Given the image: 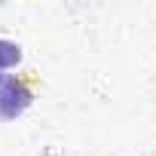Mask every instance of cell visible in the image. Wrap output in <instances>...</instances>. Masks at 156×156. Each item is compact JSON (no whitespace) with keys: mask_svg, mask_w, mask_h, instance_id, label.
<instances>
[{"mask_svg":"<svg viewBox=\"0 0 156 156\" xmlns=\"http://www.w3.org/2000/svg\"><path fill=\"white\" fill-rule=\"evenodd\" d=\"M28 104H31V89L25 80H6L0 86V119L19 116Z\"/></svg>","mask_w":156,"mask_h":156,"instance_id":"cell-1","label":"cell"},{"mask_svg":"<svg viewBox=\"0 0 156 156\" xmlns=\"http://www.w3.org/2000/svg\"><path fill=\"white\" fill-rule=\"evenodd\" d=\"M19 58H22V52L16 43L0 40V67H12V64H19Z\"/></svg>","mask_w":156,"mask_h":156,"instance_id":"cell-2","label":"cell"}]
</instances>
